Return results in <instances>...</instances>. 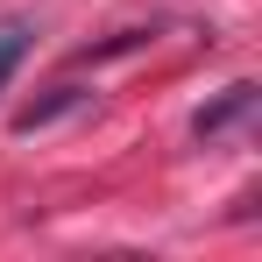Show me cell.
I'll use <instances>...</instances> for the list:
<instances>
[{"label": "cell", "mask_w": 262, "mask_h": 262, "mask_svg": "<svg viewBox=\"0 0 262 262\" xmlns=\"http://www.w3.org/2000/svg\"><path fill=\"white\" fill-rule=\"evenodd\" d=\"M248 114H255V85H227L213 106H199V114H191V135H199V142H213V135H227L234 121H248Z\"/></svg>", "instance_id": "obj_1"}, {"label": "cell", "mask_w": 262, "mask_h": 262, "mask_svg": "<svg viewBox=\"0 0 262 262\" xmlns=\"http://www.w3.org/2000/svg\"><path fill=\"white\" fill-rule=\"evenodd\" d=\"M85 99H92L85 85H50V99H36V106H21V114H14V135H36V128H50V121L78 114Z\"/></svg>", "instance_id": "obj_2"}, {"label": "cell", "mask_w": 262, "mask_h": 262, "mask_svg": "<svg viewBox=\"0 0 262 262\" xmlns=\"http://www.w3.org/2000/svg\"><path fill=\"white\" fill-rule=\"evenodd\" d=\"M29 57V29H0V85L14 78V64Z\"/></svg>", "instance_id": "obj_3"}]
</instances>
